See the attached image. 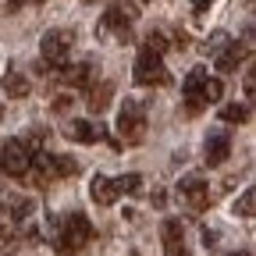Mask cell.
<instances>
[{
	"instance_id": "1",
	"label": "cell",
	"mask_w": 256,
	"mask_h": 256,
	"mask_svg": "<svg viewBox=\"0 0 256 256\" xmlns=\"http://www.w3.org/2000/svg\"><path fill=\"white\" fill-rule=\"evenodd\" d=\"M92 242V224L86 214H68L60 220V235H57V252L60 256H75Z\"/></svg>"
},
{
	"instance_id": "2",
	"label": "cell",
	"mask_w": 256,
	"mask_h": 256,
	"mask_svg": "<svg viewBox=\"0 0 256 256\" xmlns=\"http://www.w3.org/2000/svg\"><path fill=\"white\" fill-rule=\"evenodd\" d=\"M142 188V178L139 174H124V178H104V174H96L92 182H89V196H92V203H100V206H110V203H118V196H132V192H139Z\"/></svg>"
},
{
	"instance_id": "3",
	"label": "cell",
	"mask_w": 256,
	"mask_h": 256,
	"mask_svg": "<svg viewBox=\"0 0 256 256\" xmlns=\"http://www.w3.org/2000/svg\"><path fill=\"white\" fill-rule=\"evenodd\" d=\"M118 132L124 136L128 146H139L146 139V107L139 100H124V107L118 114Z\"/></svg>"
},
{
	"instance_id": "4",
	"label": "cell",
	"mask_w": 256,
	"mask_h": 256,
	"mask_svg": "<svg viewBox=\"0 0 256 256\" xmlns=\"http://www.w3.org/2000/svg\"><path fill=\"white\" fill-rule=\"evenodd\" d=\"M72 43H75V36H72V32H64V28H54V32H46V36H43V43H40L43 64H46V68H68Z\"/></svg>"
},
{
	"instance_id": "5",
	"label": "cell",
	"mask_w": 256,
	"mask_h": 256,
	"mask_svg": "<svg viewBox=\"0 0 256 256\" xmlns=\"http://www.w3.org/2000/svg\"><path fill=\"white\" fill-rule=\"evenodd\" d=\"M132 78H136L139 86H168V82H171V75H168V68H164V57L153 54V50H146V46H142L139 57H136Z\"/></svg>"
},
{
	"instance_id": "6",
	"label": "cell",
	"mask_w": 256,
	"mask_h": 256,
	"mask_svg": "<svg viewBox=\"0 0 256 256\" xmlns=\"http://www.w3.org/2000/svg\"><path fill=\"white\" fill-rule=\"evenodd\" d=\"M28 164H32V150L22 139H11V142L0 146V171H4V174L25 178L28 174Z\"/></svg>"
},
{
	"instance_id": "7",
	"label": "cell",
	"mask_w": 256,
	"mask_h": 256,
	"mask_svg": "<svg viewBox=\"0 0 256 256\" xmlns=\"http://www.w3.org/2000/svg\"><path fill=\"white\" fill-rule=\"evenodd\" d=\"M132 22H136V8L132 4H114L104 22H100V32H114L118 40H128L132 36Z\"/></svg>"
},
{
	"instance_id": "8",
	"label": "cell",
	"mask_w": 256,
	"mask_h": 256,
	"mask_svg": "<svg viewBox=\"0 0 256 256\" xmlns=\"http://www.w3.org/2000/svg\"><path fill=\"white\" fill-rule=\"evenodd\" d=\"M206 72L203 68H192L188 75H185V82H182V92H185V110L188 114H200L203 107H206V100H203V89H206Z\"/></svg>"
},
{
	"instance_id": "9",
	"label": "cell",
	"mask_w": 256,
	"mask_h": 256,
	"mask_svg": "<svg viewBox=\"0 0 256 256\" xmlns=\"http://www.w3.org/2000/svg\"><path fill=\"white\" fill-rule=\"evenodd\" d=\"M178 192H182V203H185L188 210H196V214L210 206V185H206L200 174H188V178H182Z\"/></svg>"
},
{
	"instance_id": "10",
	"label": "cell",
	"mask_w": 256,
	"mask_h": 256,
	"mask_svg": "<svg viewBox=\"0 0 256 256\" xmlns=\"http://www.w3.org/2000/svg\"><path fill=\"white\" fill-rule=\"evenodd\" d=\"M0 210L8 214V220H25L32 210H36V203H32L28 196H8V192H0Z\"/></svg>"
},
{
	"instance_id": "11",
	"label": "cell",
	"mask_w": 256,
	"mask_h": 256,
	"mask_svg": "<svg viewBox=\"0 0 256 256\" xmlns=\"http://www.w3.org/2000/svg\"><path fill=\"white\" fill-rule=\"evenodd\" d=\"M228 153H232V136H228V132H210V136H206V164H210V168H214V164H224Z\"/></svg>"
},
{
	"instance_id": "12",
	"label": "cell",
	"mask_w": 256,
	"mask_h": 256,
	"mask_svg": "<svg viewBox=\"0 0 256 256\" xmlns=\"http://www.w3.org/2000/svg\"><path fill=\"white\" fill-rule=\"evenodd\" d=\"M246 57H249V40H246V43H228V46L217 54V68H220V72H235Z\"/></svg>"
},
{
	"instance_id": "13",
	"label": "cell",
	"mask_w": 256,
	"mask_h": 256,
	"mask_svg": "<svg viewBox=\"0 0 256 256\" xmlns=\"http://www.w3.org/2000/svg\"><path fill=\"white\" fill-rule=\"evenodd\" d=\"M164 252L168 256H188V249L182 242V224L178 220H164Z\"/></svg>"
},
{
	"instance_id": "14",
	"label": "cell",
	"mask_w": 256,
	"mask_h": 256,
	"mask_svg": "<svg viewBox=\"0 0 256 256\" xmlns=\"http://www.w3.org/2000/svg\"><path fill=\"white\" fill-rule=\"evenodd\" d=\"M28 171H32V178H36L40 185H46V182L57 178V168H54V156L50 153H36V156H32V164H28Z\"/></svg>"
},
{
	"instance_id": "15",
	"label": "cell",
	"mask_w": 256,
	"mask_h": 256,
	"mask_svg": "<svg viewBox=\"0 0 256 256\" xmlns=\"http://www.w3.org/2000/svg\"><path fill=\"white\" fill-rule=\"evenodd\" d=\"M107 132L100 124H92V121H72V139L75 142H96V139H104Z\"/></svg>"
},
{
	"instance_id": "16",
	"label": "cell",
	"mask_w": 256,
	"mask_h": 256,
	"mask_svg": "<svg viewBox=\"0 0 256 256\" xmlns=\"http://www.w3.org/2000/svg\"><path fill=\"white\" fill-rule=\"evenodd\" d=\"M110 96H114V82H100V89L92 86V92H89V107H92V114H100V110H107V104H110Z\"/></svg>"
},
{
	"instance_id": "17",
	"label": "cell",
	"mask_w": 256,
	"mask_h": 256,
	"mask_svg": "<svg viewBox=\"0 0 256 256\" xmlns=\"http://www.w3.org/2000/svg\"><path fill=\"white\" fill-rule=\"evenodd\" d=\"M28 78L25 75H18V72H8V78H4V92L8 96H14V100H22V96H28Z\"/></svg>"
},
{
	"instance_id": "18",
	"label": "cell",
	"mask_w": 256,
	"mask_h": 256,
	"mask_svg": "<svg viewBox=\"0 0 256 256\" xmlns=\"http://www.w3.org/2000/svg\"><path fill=\"white\" fill-rule=\"evenodd\" d=\"M64 82H68V86H89V82H92V64H75V68H64Z\"/></svg>"
},
{
	"instance_id": "19",
	"label": "cell",
	"mask_w": 256,
	"mask_h": 256,
	"mask_svg": "<svg viewBox=\"0 0 256 256\" xmlns=\"http://www.w3.org/2000/svg\"><path fill=\"white\" fill-rule=\"evenodd\" d=\"M249 114H252L249 104H232V107H224V110H220V118H224V121H232V124H246Z\"/></svg>"
},
{
	"instance_id": "20",
	"label": "cell",
	"mask_w": 256,
	"mask_h": 256,
	"mask_svg": "<svg viewBox=\"0 0 256 256\" xmlns=\"http://www.w3.org/2000/svg\"><path fill=\"white\" fill-rule=\"evenodd\" d=\"M54 168H57V178H72V174H78V160L75 156H54Z\"/></svg>"
},
{
	"instance_id": "21",
	"label": "cell",
	"mask_w": 256,
	"mask_h": 256,
	"mask_svg": "<svg viewBox=\"0 0 256 256\" xmlns=\"http://www.w3.org/2000/svg\"><path fill=\"white\" fill-rule=\"evenodd\" d=\"M235 214H242V217H252L256 214V188H246L242 192V200L235 203Z\"/></svg>"
},
{
	"instance_id": "22",
	"label": "cell",
	"mask_w": 256,
	"mask_h": 256,
	"mask_svg": "<svg viewBox=\"0 0 256 256\" xmlns=\"http://www.w3.org/2000/svg\"><path fill=\"white\" fill-rule=\"evenodd\" d=\"M220 92H224L220 78H206V89H203V100H206V104H217V100H220Z\"/></svg>"
},
{
	"instance_id": "23",
	"label": "cell",
	"mask_w": 256,
	"mask_h": 256,
	"mask_svg": "<svg viewBox=\"0 0 256 256\" xmlns=\"http://www.w3.org/2000/svg\"><path fill=\"white\" fill-rule=\"evenodd\" d=\"M72 107V96H57L54 100V110H68Z\"/></svg>"
},
{
	"instance_id": "24",
	"label": "cell",
	"mask_w": 256,
	"mask_h": 256,
	"mask_svg": "<svg viewBox=\"0 0 256 256\" xmlns=\"http://www.w3.org/2000/svg\"><path fill=\"white\" fill-rule=\"evenodd\" d=\"M210 4H214V0H192V11H196V14H203Z\"/></svg>"
},
{
	"instance_id": "25",
	"label": "cell",
	"mask_w": 256,
	"mask_h": 256,
	"mask_svg": "<svg viewBox=\"0 0 256 256\" xmlns=\"http://www.w3.org/2000/svg\"><path fill=\"white\" fill-rule=\"evenodd\" d=\"M252 78H256V75L249 72V75H246V100H252V89H256V82H252Z\"/></svg>"
},
{
	"instance_id": "26",
	"label": "cell",
	"mask_w": 256,
	"mask_h": 256,
	"mask_svg": "<svg viewBox=\"0 0 256 256\" xmlns=\"http://www.w3.org/2000/svg\"><path fill=\"white\" fill-rule=\"evenodd\" d=\"M25 4H28V0H8V8H11V11H18V8H25Z\"/></svg>"
},
{
	"instance_id": "27",
	"label": "cell",
	"mask_w": 256,
	"mask_h": 256,
	"mask_svg": "<svg viewBox=\"0 0 256 256\" xmlns=\"http://www.w3.org/2000/svg\"><path fill=\"white\" fill-rule=\"evenodd\" d=\"M0 238H8V224L4 220H0Z\"/></svg>"
},
{
	"instance_id": "28",
	"label": "cell",
	"mask_w": 256,
	"mask_h": 256,
	"mask_svg": "<svg viewBox=\"0 0 256 256\" xmlns=\"http://www.w3.org/2000/svg\"><path fill=\"white\" fill-rule=\"evenodd\" d=\"M235 256H252V252H249V249H242V252H235Z\"/></svg>"
},
{
	"instance_id": "29",
	"label": "cell",
	"mask_w": 256,
	"mask_h": 256,
	"mask_svg": "<svg viewBox=\"0 0 256 256\" xmlns=\"http://www.w3.org/2000/svg\"><path fill=\"white\" fill-rule=\"evenodd\" d=\"M0 118H4V110H0Z\"/></svg>"
},
{
	"instance_id": "30",
	"label": "cell",
	"mask_w": 256,
	"mask_h": 256,
	"mask_svg": "<svg viewBox=\"0 0 256 256\" xmlns=\"http://www.w3.org/2000/svg\"><path fill=\"white\" fill-rule=\"evenodd\" d=\"M86 4H92V0H86Z\"/></svg>"
},
{
	"instance_id": "31",
	"label": "cell",
	"mask_w": 256,
	"mask_h": 256,
	"mask_svg": "<svg viewBox=\"0 0 256 256\" xmlns=\"http://www.w3.org/2000/svg\"><path fill=\"white\" fill-rule=\"evenodd\" d=\"M142 4H146V0H142Z\"/></svg>"
}]
</instances>
